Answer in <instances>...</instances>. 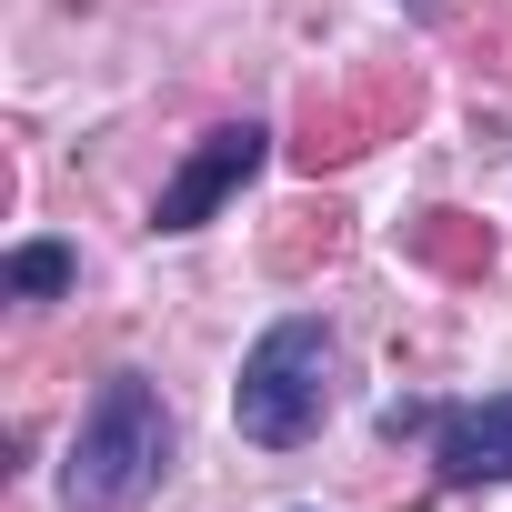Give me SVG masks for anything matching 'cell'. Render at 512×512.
<instances>
[{
	"mask_svg": "<svg viewBox=\"0 0 512 512\" xmlns=\"http://www.w3.org/2000/svg\"><path fill=\"white\" fill-rule=\"evenodd\" d=\"M161 452H171V412L141 372H111L71 432V462H61V502L71 512H131L151 482H161Z\"/></svg>",
	"mask_w": 512,
	"mask_h": 512,
	"instance_id": "1",
	"label": "cell"
},
{
	"mask_svg": "<svg viewBox=\"0 0 512 512\" xmlns=\"http://www.w3.org/2000/svg\"><path fill=\"white\" fill-rule=\"evenodd\" d=\"M322 412H332V332L292 312V322H272L251 342V362L231 382V422H241V442L292 452V442L322 432Z\"/></svg>",
	"mask_w": 512,
	"mask_h": 512,
	"instance_id": "2",
	"label": "cell"
},
{
	"mask_svg": "<svg viewBox=\"0 0 512 512\" xmlns=\"http://www.w3.org/2000/svg\"><path fill=\"white\" fill-rule=\"evenodd\" d=\"M262 151H272V131L262 121H221V131H201V151L161 181V201H151V231H201L251 171H262Z\"/></svg>",
	"mask_w": 512,
	"mask_h": 512,
	"instance_id": "3",
	"label": "cell"
},
{
	"mask_svg": "<svg viewBox=\"0 0 512 512\" xmlns=\"http://www.w3.org/2000/svg\"><path fill=\"white\" fill-rule=\"evenodd\" d=\"M442 472L452 482H512V392H482L462 412H442Z\"/></svg>",
	"mask_w": 512,
	"mask_h": 512,
	"instance_id": "4",
	"label": "cell"
},
{
	"mask_svg": "<svg viewBox=\"0 0 512 512\" xmlns=\"http://www.w3.org/2000/svg\"><path fill=\"white\" fill-rule=\"evenodd\" d=\"M71 272H81V262H71L61 241H21L11 262H0V292H21V302H51V292H71Z\"/></svg>",
	"mask_w": 512,
	"mask_h": 512,
	"instance_id": "5",
	"label": "cell"
}]
</instances>
